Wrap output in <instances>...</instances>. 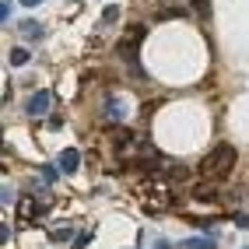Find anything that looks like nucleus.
Masks as SVG:
<instances>
[{
	"mask_svg": "<svg viewBox=\"0 0 249 249\" xmlns=\"http://www.w3.org/2000/svg\"><path fill=\"white\" fill-rule=\"evenodd\" d=\"M235 147H231V144H218V147H211V151H207V158L200 161V176L204 179H225L231 169H235Z\"/></svg>",
	"mask_w": 249,
	"mask_h": 249,
	"instance_id": "nucleus-1",
	"label": "nucleus"
},
{
	"mask_svg": "<svg viewBox=\"0 0 249 249\" xmlns=\"http://www.w3.org/2000/svg\"><path fill=\"white\" fill-rule=\"evenodd\" d=\"M144 36H147V28L144 25H130L126 32H123V39H120V56L126 60V67L134 71V74H141V67H137V49L144 46Z\"/></svg>",
	"mask_w": 249,
	"mask_h": 249,
	"instance_id": "nucleus-2",
	"label": "nucleus"
},
{
	"mask_svg": "<svg viewBox=\"0 0 249 249\" xmlns=\"http://www.w3.org/2000/svg\"><path fill=\"white\" fill-rule=\"evenodd\" d=\"M77 165H81V151H77V147H63V151H60V172H77Z\"/></svg>",
	"mask_w": 249,
	"mask_h": 249,
	"instance_id": "nucleus-3",
	"label": "nucleus"
},
{
	"mask_svg": "<svg viewBox=\"0 0 249 249\" xmlns=\"http://www.w3.org/2000/svg\"><path fill=\"white\" fill-rule=\"evenodd\" d=\"M49 102H53V98H49V91H36L28 98V116H42L46 109H49Z\"/></svg>",
	"mask_w": 249,
	"mask_h": 249,
	"instance_id": "nucleus-4",
	"label": "nucleus"
},
{
	"mask_svg": "<svg viewBox=\"0 0 249 249\" xmlns=\"http://www.w3.org/2000/svg\"><path fill=\"white\" fill-rule=\"evenodd\" d=\"M36 214H39V204L32 200V196H21V200H18V221L28 225L32 218H36Z\"/></svg>",
	"mask_w": 249,
	"mask_h": 249,
	"instance_id": "nucleus-5",
	"label": "nucleus"
},
{
	"mask_svg": "<svg viewBox=\"0 0 249 249\" xmlns=\"http://www.w3.org/2000/svg\"><path fill=\"white\" fill-rule=\"evenodd\" d=\"M7 63H11V67H25V63H28V49L25 46H14L7 53Z\"/></svg>",
	"mask_w": 249,
	"mask_h": 249,
	"instance_id": "nucleus-6",
	"label": "nucleus"
},
{
	"mask_svg": "<svg viewBox=\"0 0 249 249\" xmlns=\"http://www.w3.org/2000/svg\"><path fill=\"white\" fill-rule=\"evenodd\" d=\"M147 196H151V200H158V204H172V193L165 190V186H158V182H151V186H147Z\"/></svg>",
	"mask_w": 249,
	"mask_h": 249,
	"instance_id": "nucleus-7",
	"label": "nucleus"
},
{
	"mask_svg": "<svg viewBox=\"0 0 249 249\" xmlns=\"http://www.w3.org/2000/svg\"><path fill=\"white\" fill-rule=\"evenodd\" d=\"M179 249H218V239H186L179 242Z\"/></svg>",
	"mask_w": 249,
	"mask_h": 249,
	"instance_id": "nucleus-8",
	"label": "nucleus"
},
{
	"mask_svg": "<svg viewBox=\"0 0 249 249\" xmlns=\"http://www.w3.org/2000/svg\"><path fill=\"white\" fill-rule=\"evenodd\" d=\"M109 141H112V144L123 151L126 144H134V134H130V130H112V134H109Z\"/></svg>",
	"mask_w": 249,
	"mask_h": 249,
	"instance_id": "nucleus-9",
	"label": "nucleus"
},
{
	"mask_svg": "<svg viewBox=\"0 0 249 249\" xmlns=\"http://www.w3.org/2000/svg\"><path fill=\"white\" fill-rule=\"evenodd\" d=\"M193 200L196 204H211L214 200V186H207V182L204 186H193Z\"/></svg>",
	"mask_w": 249,
	"mask_h": 249,
	"instance_id": "nucleus-10",
	"label": "nucleus"
},
{
	"mask_svg": "<svg viewBox=\"0 0 249 249\" xmlns=\"http://www.w3.org/2000/svg\"><path fill=\"white\" fill-rule=\"evenodd\" d=\"M21 32H25V39H42V25H36V21H21Z\"/></svg>",
	"mask_w": 249,
	"mask_h": 249,
	"instance_id": "nucleus-11",
	"label": "nucleus"
},
{
	"mask_svg": "<svg viewBox=\"0 0 249 249\" xmlns=\"http://www.w3.org/2000/svg\"><path fill=\"white\" fill-rule=\"evenodd\" d=\"M109 120H112V123H120V120H123V106L116 102V98H109Z\"/></svg>",
	"mask_w": 249,
	"mask_h": 249,
	"instance_id": "nucleus-12",
	"label": "nucleus"
},
{
	"mask_svg": "<svg viewBox=\"0 0 249 249\" xmlns=\"http://www.w3.org/2000/svg\"><path fill=\"white\" fill-rule=\"evenodd\" d=\"M49 235H53V242H71V239H74V235H71V228H53Z\"/></svg>",
	"mask_w": 249,
	"mask_h": 249,
	"instance_id": "nucleus-13",
	"label": "nucleus"
},
{
	"mask_svg": "<svg viewBox=\"0 0 249 249\" xmlns=\"http://www.w3.org/2000/svg\"><path fill=\"white\" fill-rule=\"evenodd\" d=\"M116 18H120V11H116V7H106V11H102V21H106V25H112Z\"/></svg>",
	"mask_w": 249,
	"mask_h": 249,
	"instance_id": "nucleus-14",
	"label": "nucleus"
},
{
	"mask_svg": "<svg viewBox=\"0 0 249 249\" xmlns=\"http://www.w3.org/2000/svg\"><path fill=\"white\" fill-rule=\"evenodd\" d=\"M193 11L196 14H207L211 11V0H193Z\"/></svg>",
	"mask_w": 249,
	"mask_h": 249,
	"instance_id": "nucleus-15",
	"label": "nucleus"
},
{
	"mask_svg": "<svg viewBox=\"0 0 249 249\" xmlns=\"http://www.w3.org/2000/svg\"><path fill=\"white\" fill-rule=\"evenodd\" d=\"M88 242H91V231H81V235L74 239V246H77V249H85Z\"/></svg>",
	"mask_w": 249,
	"mask_h": 249,
	"instance_id": "nucleus-16",
	"label": "nucleus"
},
{
	"mask_svg": "<svg viewBox=\"0 0 249 249\" xmlns=\"http://www.w3.org/2000/svg\"><path fill=\"white\" fill-rule=\"evenodd\" d=\"M42 179L46 182H56V169H53V165H46V169H42Z\"/></svg>",
	"mask_w": 249,
	"mask_h": 249,
	"instance_id": "nucleus-17",
	"label": "nucleus"
},
{
	"mask_svg": "<svg viewBox=\"0 0 249 249\" xmlns=\"http://www.w3.org/2000/svg\"><path fill=\"white\" fill-rule=\"evenodd\" d=\"M0 18H4V21L11 18V0H4V4H0Z\"/></svg>",
	"mask_w": 249,
	"mask_h": 249,
	"instance_id": "nucleus-18",
	"label": "nucleus"
},
{
	"mask_svg": "<svg viewBox=\"0 0 249 249\" xmlns=\"http://www.w3.org/2000/svg\"><path fill=\"white\" fill-rule=\"evenodd\" d=\"M21 4H25V7H39V4H42V0H21Z\"/></svg>",
	"mask_w": 249,
	"mask_h": 249,
	"instance_id": "nucleus-19",
	"label": "nucleus"
},
{
	"mask_svg": "<svg viewBox=\"0 0 249 249\" xmlns=\"http://www.w3.org/2000/svg\"><path fill=\"white\" fill-rule=\"evenodd\" d=\"M246 249H249V246H246Z\"/></svg>",
	"mask_w": 249,
	"mask_h": 249,
	"instance_id": "nucleus-20",
	"label": "nucleus"
}]
</instances>
